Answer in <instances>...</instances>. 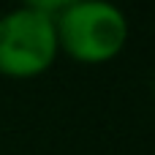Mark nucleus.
Wrapping results in <instances>:
<instances>
[{
    "label": "nucleus",
    "instance_id": "nucleus-1",
    "mask_svg": "<svg viewBox=\"0 0 155 155\" xmlns=\"http://www.w3.org/2000/svg\"><path fill=\"white\" fill-rule=\"evenodd\" d=\"M60 54L79 65L117 60L131 38L128 14L114 0H76L54 19Z\"/></svg>",
    "mask_w": 155,
    "mask_h": 155
},
{
    "label": "nucleus",
    "instance_id": "nucleus-2",
    "mask_svg": "<svg viewBox=\"0 0 155 155\" xmlns=\"http://www.w3.org/2000/svg\"><path fill=\"white\" fill-rule=\"evenodd\" d=\"M60 57L54 19L30 8L0 14V76L25 82L44 76Z\"/></svg>",
    "mask_w": 155,
    "mask_h": 155
},
{
    "label": "nucleus",
    "instance_id": "nucleus-3",
    "mask_svg": "<svg viewBox=\"0 0 155 155\" xmlns=\"http://www.w3.org/2000/svg\"><path fill=\"white\" fill-rule=\"evenodd\" d=\"M76 0H19V5L22 8H30V11H35V14H44V16H49V19H57L65 8H71Z\"/></svg>",
    "mask_w": 155,
    "mask_h": 155
}]
</instances>
